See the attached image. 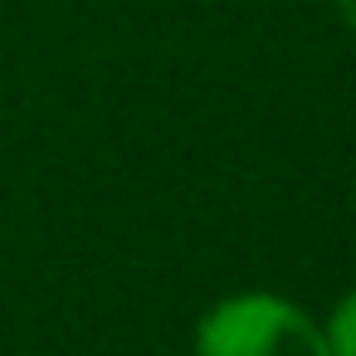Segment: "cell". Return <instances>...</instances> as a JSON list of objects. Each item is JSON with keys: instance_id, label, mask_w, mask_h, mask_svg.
<instances>
[{"instance_id": "obj_1", "label": "cell", "mask_w": 356, "mask_h": 356, "mask_svg": "<svg viewBox=\"0 0 356 356\" xmlns=\"http://www.w3.org/2000/svg\"><path fill=\"white\" fill-rule=\"evenodd\" d=\"M195 356H332L327 332L288 298L239 293L195 327Z\"/></svg>"}, {"instance_id": "obj_3", "label": "cell", "mask_w": 356, "mask_h": 356, "mask_svg": "<svg viewBox=\"0 0 356 356\" xmlns=\"http://www.w3.org/2000/svg\"><path fill=\"white\" fill-rule=\"evenodd\" d=\"M337 15L346 20V30H356V0H337Z\"/></svg>"}, {"instance_id": "obj_2", "label": "cell", "mask_w": 356, "mask_h": 356, "mask_svg": "<svg viewBox=\"0 0 356 356\" xmlns=\"http://www.w3.org/2000/svg\"><path fill=\"white\" fill-rule=\"evenodd\" d=\"M327 332V351L332 356H356V293H346L332 312V322L322 327Z\"/></svg>"}]
</instances>
